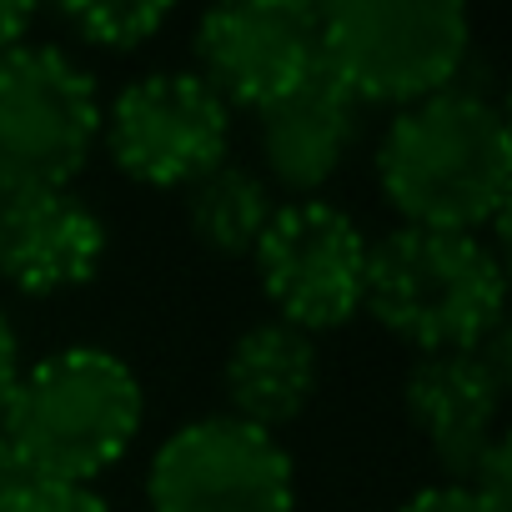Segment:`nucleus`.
Here are the masks:
<instances>
[{
	"instance_id": "10",
	"label": "nucleus",
	"mask_w": 512,
	"mask_h": 512,
	"mask_svg": "<svg viewBox=\"0 0 512 512\" xmlns=\"http://www.w3.org/2000/svg\"><path fill=\"white\" fill-rule=\"evenodd\" d=\"M106 262V221L76 191L0 201V277L26 297L86 287Z\"/></svg>"
},
{
	"instance_id": "17",
	"label": "nucleus",
	"mask_w": 512,
	"mask_h": 512,
	"mask_svg": "<svg viewBox=\"0 0 512 512\" xmlns=\"http://www.w3.org/2000/svg\"><path fill=\"white\" fill-rule=\"evenodd\" d=\"M467 487L492 507V512H512V447L507 437H492L487 452L477 457V467L467 472Z\"/></svg>"
},
{
	"instance_id": "5",
	"label": "nucleus",
	"mask_w": 512,
	"mask_h": 512,
	"mask_svg": "<svg viewBox=\"0 0 512 512\" xmlns=\"http://www.w3.org/2000/svg\"><path fill=\"white\" fill-rule=\"evenodd\" d=\"M96 81L56 46L0 56V201L66 191L101 141Z\"/></svg>"
},
{
	"instance_id": "16",
	"label": "nucleus",
	"mask_w": 512,
	"mask_h": 512,
	"mask_svg": "<svg viewBox=\"0 0 512 512\" xmlns=\"http://www.w3.org/2000/svg\"><path fill=\"white\" fill-rule=\"evenodd\" d=\"M11 512H111V502L86 482H31Z\"/></svg>"
},
{
	"instance_id": "2",
	"label": "nucleus",
	"mask_w": 512,
	"mask_h": 512,
	"mask_svg": "<svg viewBox=\"0 0 512 512\" xmlns=\"http://www.w3.org/2000/svg\"><path fill=\"white\" fill-rule=\"evenodd\" d=\"M141 432V382L106 347H61L21 367L16 392L0 417L31 477L86 482L101 477Z\"/></svg>"
},
{
	"instance_id": "11",
	"label": "nucleus",
	"mask_w": 512,
	"mask_h": 512,
	"mask_svg": "<svg viewBox=\"0 0 512 512\" xmlns=\"http://www.w3.org/2000/svg\"><path fill=\"white\" fill-rule=\"evenodd\" d=\"M357 131L362 101L347 86H337L322 66L302 86L256 111V146H262L267 176L307 201L337 176V166L357 146Z\"/></svg>"
},
{
	"instance_id": "18",
	"label": "nucleus",
	"mask_w": 512,
	"mask_h": 512,
	"mask_svg": "<svg viewBox=\"0 0 512 512\" xmlns=\"http://www.w3.org/2000/svg\"><path fill=\"white\" fill-rule=\"evenodd\" d=\"M402 512H492L467 482H442V487H422L412 502H402Z\"/></svg>"
},
{
	"instance_id": "12",
	"label": "nucleus",
	"mask_w": 512,
	"mask_h": 512,
	"mask_svg": "<svg viewBox=\"0 0 512 512\" xmlns=\"http://www.w3.org/2000/svg\"><path fill=\"white\" fill-rule=\"evenodd\" d=\"M502 387L507 382L477 352H432L407 372V417L457 482H467V472L497 437Z\"/></svg>"
},
{
	"instance_id": "13",
	"label": "nucleus",
	"mask_w": 512,
	"mask_h": 512,
	"mask_svg": "<svg viewBox=\"0 0 512 512\" xmlns=\"http://www.w3.org/2000/svg\"><path fill=\"white\" fill-rule=\"evenodd\" d=\"M317 377H322L317 337L282 322V317L246 327L231 342L226 372H221L226 397H231V417L262 427V432H277L282 422L302 417V407L317 392Z\"/></svg>"
},
{
	"instance_id": "3",
	"label": "nucleus",
	"mask_w": 512,
	"mask_h": 512,
	"mask_svg": "<svg viewBox=\"0 0 512 512\" xmlns=\"http://www.w3.org/2000/svg\"><path fill=\"white\" fill-rule=\"evenodd\" d=\"M502 262L472 231L397 226L367 246L362 307L422 357L472 352L502 327Z\"/></svg>"
},
{
	"instance_id": "4",
	"label": "nucleus",
	"mask_w": 512,
	"mask_h": 512,
	"mask_svg": "<svg viewBox=\"0 0 512 512\" xmlns=\"http://www.w3.org/2000/svg\"><path fill=\"white\" fill-rule=\"evenodd\" d=\"M472 26L457 0H337L322 6V71L362 106H417L452 91Z\"/></svg>"
},
{
	"instance_id": "1",
	"label": "nucleus",
	"mask_w": 512,
	"mask_h": 512,
	"mask_svg": "<svg viewBox=\"0 0 512 512\" xmlns=\"http://www.w3.org/2000/svg\"><path fill=\"white\" fill-rule=\"evenodd\" d=\"M377 181L402 226L472 231L497 221L512 191V136L477 91H437L402 106L377 146Z\"/></svg>"
},
{
	"instance_id": "21",
	"label": "nucleus",
	"mask_w": 512,
	"mask_h": 512,
	"mask_svg": "<svg viewBox=\"0 0 512 512\" xmlns=\"http://www.w3.org/2000/svg\"><path fill=\"white\" fill-rule=\"evenodd\" d=\"M16 377H21V352H16V332L11 322L0 317V417H6V402L16 392Z\"/></svg>"
},
{
	"instance_id": "19",
	"label": "nucleus",
	"mask_w": 512,
	"mask_h": 512,
	"mask_svg": "<svg viewBox=\"0 0 512 512\" xmlns=\"http://www.w3.org/2000/svg\"><path fill=\"white\" fill-rule=\"evenodd\" d=\"M31 482H36V477H31V467L21 462V452L0 437V512H11Z\"/></svg>"
},
{
	"instance_id": "8",
	"label": "nucleus",
	"mask_w": 512,
	"mask_h": 512,
	"mask_svg": "<svg viewBox=\"0 0 512 512\" xmlns=\"http://www.w3.org/2000/svg\"><path fill=\"white\" fill-rule=\"evenodd\" d=\"M111 161L141 186H191L226 161L231 106L196 71H151L131 81L101 121Z\"/></svg>"
},
{
	"instance_id": "6",
	"label": "nucleus",
	"mask_w": 512,
	"mask_h": 512,
	"mask_svg": "<svg viewBox=\"0 0 512 512\" xmlns=\"http://www.w3.org/2000/svg\"><path fill=\"white\" fill-rule=\"evenodd\" d=\"M151 512H292L297 467L287 447L231 412L176 427L146 477Z\"/></svg>"
},
{
	"instance_id": "7",
	"label": "nucleus",
	"mask_w": 512,
	"mask_h": 512,
	"mask_svg": "<svg viewBox=\"0 0 512 512\" xmlns=\"http://www.w3.org/2000/svg\"><path fill=\"white\" fill-rule=\"evenodd\" d=\"M256 277L282 322L302 332H332L362 312L367 236L332 201L277 206L272 226L251 251Z\"/></svg>"
},
{
	"instance_id": "9",
	"label": "nucleus",
	"mask_w": 512,
	"mask_h": 512,
	"mask_svg": "<svg viewBox=\"0 0 512 512\" xmlns=\"http://www.w3.org/2000/svg\"><path fill=\"white\" fill-rule=\"evenodd\" d=\"M322 66V6L307 0H241L196 26V76L226 101L262 111Z\"/></svg>"
},
{
	"instance_id": "15",
	"label": "nucleus",
	"mask_w": 512,
	"mask_h": 512,
	"mask_svg": "<svg viewBox=\"0 0 512 512\" xmlns=\"http://www.w3.org/2000/svg\"><path fill=\"white\" fill-rule=\"evenodd\" d=\"M61 21L91 46L136 51L171 21V6H106V0H96V6H61Z\"/></svg>"
},
{
	"instance_id": "20",
	"label": "nucleus",
	"mask_w": 512,
	"mask_h": 512,
	"mask_svg": "<svg viewBox=\"0 0 512 512\" xmlns=\"http://www.w3.org/2000/svg\"><path fill=\"white\" fill-rule=\"evenodd\" d=\"M31 26H36V6H16V0H0V56L16 51V46H26Z\"/></svg>"
},
{
	"instance_id": "14",
	"label": "nucleus",
	"mask_w": 512,
	"mask_h": 512,
	"mask_svg": "<svg viewBox=\"0 0 512 512\" xmlns=\"http://www.w3.org/2000/svg\"><path fill=\"white\" fill-rule=\"evenodd\" d=\"M181 201L196 241L216 256H251L277 216L272 186L241 161H216L191 186H181Z\"/></svg>"
}]
</instances>
